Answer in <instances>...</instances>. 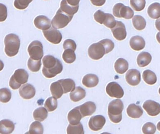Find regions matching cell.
Listing matches in <instances>:
<instances>
[{
  "label": "cell",
  "mask_w": 160,
  "mask_h": 134,
  "mask_svg": "<svg viewBox=\"0 0 160 134\" xmlns=\"http://www.w3.org/2000/svg\"><path fill=\"white\" fill-rule=\"evenodd\" d=\"M42 73L47 78H52L62 73L63 65L58 59L51 55H47L43 59Z\"/></svg>",
  "instance_id": "1"
},
{
  "label": "cell",
  "mask_w": 160,
  "mask_h": 134,
  "mask_svg": "<svg viewBox=\"0 0 160 134\" xmlns=\"http://www.w3.org/2000/svg\"><path fill=\"white\" fill-rule=\"evenodd\" d=\"M6 55L9 57H13L18 53L20 46V40L18 36L14 34L8 35L4 39Z\"/></svg>",
  "instance_id": "2"
},
{
  "label": "cell",
  "mask_w": 160,
  "mask_h": 134,
  "mask_svg": "<svg viewBox=\"0 0 160 134\" xmlns=\"http://www.w3.org/2000/svg\"><path fill=\"white\" fill-rule=\"evenodd\" d=\"M123 109L124 104L119 99L113 100L109 104L108 114L111 122L113 123H118L121 121Z\"/></svg>",
  "instance_id": "3"
},
{
  "label": "cell",
  "mask_w": 160,
  "mask_h": 134,
  "mask_svg": "<svg viewBox=\"0 0 160 134\" xmlns=\"http://www.w3.org/2000/svg\"><path fill=\"white\" fill-rule=\"evenodd\" d=\"M28 78L29 75L25 69H17L10 78L9 86L13 90H18L22 84H25L28 81Z\"/></svg>",
  "instance_id": "4"
},
{
  "label": "cell",
  "mask_w": 160,
  "mask_h": 134,
  "mask_svg": "<svg viewBox=\"0 0 160 134\" xmlns=\"http://www.w3.org/2000/svg\"><path fill=\"white\" fill-rule=\"evenodd\" d=\"M73 16H70L64 13L59 9L51 21L52 27L55 29H63L66 27L71 21Z\"/></svg>",
  "instance_id": "5"
},
{
  "label": "cell",
  "mask_w": 160,
  "mask_h": 134,
  "mask_svg": "<svg viewBox=\"0 0 160 134\" xmlns=\"http://www.w3.org/2000/svg\"><path fill=\"white\" fill-rule=\"evenodd\" d=\"M113 14L116 17L130 19L133 16L134 12L129 7L126 6L121 3H118L114 6Z\"/></svg>",
  "instance_id": "6"
},
{
  "label": "cell",
  "mask_w": 160,
  "mask_h": 134,
  "mask_svg": "<svg viewBox=\"0 0 160 134\" xmlns=\"http://www.w3.org/2000/svg\"><path fill=\"white\" fill-rule=\"evenodd\" d=\"M28 52L32 59L36 61L41 60L44 56L42 43L38 41H33L28 46Z\"/></svg>",
  "instance_id": "7"
},
{
  "label": "cell",
  "mask_w": 160,
  "mask_h": 134,
  "mask_svg": "<svg viewBox=\"0 0 160 134\" xmlns=\"http://www.w3.org/2000/svg\"><path fill=\"white\" fill-rule=\"evenodd\" d=\"M88 54L90 58L94 60H98L105 55V48L100 42L92 44L88 48Z\"/></svg>",
  "instance_id": "8"
},
{
  "label": "cell",
  "mask_w": 160,
  "mask_h": 134,
  "mask_svg": "<svg viewBox=\"0 0 160 134\" xmlns=\"http://www.w3.org/2000/svg\"><path fill=\"white\" fill-rule=\"evenodd\" d=\"M43 34L48 42L54 44H58L62 42V35L60 31L55 28H51L43 30Z\"/></svg>",
  "instance_id": "9"
},
{
  "label": "cell",
  "mask_w": 160,
  "mask_h": 134,
  "mask_svg": "<svg viewBox=\"0 0 160 134\" xmlns=\"http://www.w3.org/2000/svg\"><path fill=\"white\" fill-rule=\"evenodd\" d=\"M106 92L110 97L112 98L120 99L124 96V92L122 87L114 81L108 83L106 86Z\"/></svg>",
  "instance_id": "10"
},
{
  "label": "cell",
  "mask_w": 160,
  "mask_h": 134,
  "mask_svg": "<svg viewBox=\"0 0 160 134\" xmlns=\"http://www.w3.org/2000/svg\"><path fill=\"white\" fill-rule=\"evenodd\" d=\"M106 122L105 118L102 115H97L91 117L88 122V127L91 131H100Z\"/></svg>",
  "instance_id": "11"
},
{
  "label": "cell",
  "mask_w": 160,
  "mask_h": 134,
  "mask_svg": "<svg viewBox=\"0 0 160 134\" xmlns=\"http://www.w3.org/2000/svg\"><path fill=\"white\" fill-rule=\"evenodd\" d=\"M113 35L116 40L121 41L127 37V33L125 24L120 21H116L115 26L112 29Z\"/></svg>",
  "instance_id": "12"
},
{
  "label": "cell",
  "mask_w": 160,
  "mask_h": 134,
  "mask_svg": "<svg viewBox=\"0 0 160 134\" xmlns=\"http://www.w3.org/2000/svg\"><path fill=\"white\" fill-rule=\"evenodd\" d=\"M143 108L149 116L155 117L160 113V104L152 100H147L144 103Z\"/></svg>",
  "instance_id": "13"
},
{
  "label": "cell",
  "mask_w": 160,
  "mask_h": 134,
  "mask_svg": "<svg viewBox=\"0 0 160 134\" xmlns=\"http://www.w3.org/2000/svg\"><path fill=\"white\" fill-rule=\"evenodd\" d=\"M126 79L127 82L131 86H137L141 82V73L137 69H130L126 74Z\"/></svg>",
  "instance_id": "14"
},
{
  "label": "cell",
  "mask_w": 160,
  "mask_h": 134,
  "mask_svg": "<svg viewBox=\"0 0 160 134\" xmlns=\"http://www.w3.org/2000/svg\"><path fill=\"white\" fill-rule=\"evenodd\" d=\"M20 95L23 99L30 100L34 97L36 90L32 84L26 83L22 85L19 90Z\"/></svg>",
  "instance_id": "15"
},
{
  "label": "cell",
  "mask_w": 160,
  "mask_h": 134,
  "mask_svg": "<svg viewBox=\"0 0 160 134\" xmlns=\"http://www.w3.org/2000/svg\"><path fill=\"white\" fill-rule=\"evenodd\" d=\"M78 108L82 118L93 115L97 109L96 105L92 102H86Z\"/></svg>",
  "instance_id": "16"
},
{
  "label": "cell",
  "mask_w": 160,
  "mask_h": 134,
  "mask_svg": "<svg viewBox=\"0 0 160 134\" xmlns=\"http://www.w3.org/2000/svg\"><path fill=\"white\" fill-rule=\"evenodd\" d=\"M34 24L37 29L45 30L51 27V20L46 16H39L35 18Z\"/></svg>",
  "instance_id": "17"
},
{
  "label": "cell",
  "mask_w": 160,
  "mask_h": 134,
  "mask_svg": "<svg viewBox=\"0 0 160 134\" xmlns=\"http://www.w3.org/2000/svg\"><path fill=\"white\" fill-rule=\"evenodd\" d=\"M130 46L133 50L140 51L142 50L145 47L146 43L144 39L141 36L136 35L131 38Z\"/></svg>",
  "instance_id": "18"
},
{
  "label": "cell",
  "mask_w": 160,
  "mask_h": 134,
  "mask_svg": "<svg viewBox=\"0 0 160 134\" xmlns=\"http://www.w3.org/2000/svg\"><path fill=\"white\" fill-rule=\"evenodd\" d=\"M127 112L130 118L136 119L139 118L142 116L143 110L140 106L132 104L128 106Z\"/></svg>",
  "instance_id": "19"
},
{
  "label": "cell",
  "mask_w": 160,
  "mask_h": 134,
  "mask_svg": "<svg viewBox=\"0 0 160 134\" xmlns=\"http://www.w3.org/2000/svg\"><path fill=\"white\" fill-rule=\"evenodd\" d=\"M99 82V78L97 75L88 74L83 78L82 83L87 88H91L96 87Z\"/></svg>",
  "instance_id": "20"
},
{
  "label": "cell",
  "mask_w": 160,
  "mask_h": 134,
  "mask_svg": "<svg viewBox=\"0 0 160 134\" xmlns=\"http://www.w3.org/2000/svg\"><path fill=\"white\" fill-rule=\"evenodd\" d=\"M82 117L81 115L78 106L75 108L68 113V119L71 125H77L80 123Z\"/></svg>",
  "instance_id": "21"
},
{
  "label": "cell",
  "mask_w": 160,
  "mask_h": 134,
  "mask_svg": "<svg viewBox=\"0 0 160 134\" xmlns=\"http://www.w3.org/2000/svg\"><path fill=\"white\" fill-rule=\"evenodd\" d=\"M15 127L13 122L8 119L2 120L0 121V134L12 133L15 130Z\"/></svg>",
  "instance_id": "22"
},
{
  "label": "cell",
  "mask_w": 160,
  "mask_h": 134,
  "mask_svg": "<svg viewBox=\"0 0 160 134\" xmlns=\"http://www.w3.org/2000/svg\"><path fill=\"white\" fill-rule=\"evenodd\" d=\"M85 90L81 87H77L70 94V98L74 102H78L82 100L86 96Z\"/></svg>",
  "instance_id": "23"
},
{
  "label": "cell",
  "mask_w": 160,
  "mask_h": 134,
  "mask_svg": "<svg viewBox=\"0 0 160 134\" xmlns=\"http://www.w3.org/2000/svg\"><path fill=\"white\" fill-rule=\"evenodd\" d=\"M152 61V56L148 52H142L138 55L137 62L140 67H145L148 66Z\"/></svg>",
  "instance_id": "24"
},
{
  "label": "cell",
  "mask_w": 160,
  "mask_h": 134,
  "mask_svg": "<svg viewBox=\"0 0 160 134\" xmlns=\"http://www.w3.org/2000/svg\"><path fill=\"white\" fill-rule=\"evenodd\" d=\"M79 5L77 6H72L68 3L66 0H62L61 3L60 9L64 13L70 16H74V15L78 11Z\"/></svg>",
  "instance_id": "25"
},
{
  "label": "cell",
  "mask_w": 160,
  "mask_h": 134,
  "mask_svg": "<svg viewBox=\"0 0 160 134\" xmlns=\"http://www.w3.org/2000/svg\"><path fill=\"white\" fill-rule=\"evenodd\" d=\"M129 64L127 60L120 58L116 61L114 68L116 72L119 74H123L128 69Z\"/></svg>",
  "instance_id": "26"
},
{
  "label": "cell",
  "mask_w": 160,
  "mask_h": 134,
  "mask_svg": "<svg viewBox=\"0 0 160 134\" xmlns=\"http://www.w3.org/2000/svg\"><path fill=\"white\" fill-rule=\"evenodd\" d=\"M50 91L52 95L56 99H59L64 94L63 89L59 81L52 83L50 86Z\"/></svg>",
  "instance_id": "27"
},
{
  "label": "cell",
  "mask_w": 160,
  "mask_h": 134,
  "mask_svg": "<svg viewBox=\"0 0 160 134\" xmlns=\"http://www.w3.org/2000/svg\"><path fill=\"white\" fill-rule=\"evenodd\" d=\"M58 81L61 83L62 87L64 94H67L69 92L72 91L76 88L75 81L71 79L60 80Z\"/></svg>",
  "instance_id": "28"
},
{
  "label": "cell",
  "mask_w": 160,
  "mask_h": 134,
  "mask_svg": "<svg viewBox=\"0 0 160 134\" xmlns=\"http://www.w3.org/2000/svg\"><path fill=\"white\" fill-rule=\"evenodd\" d=\"M148 14L151 18L156 19L160 17V3L155 2L149 6Z\"/></svg>",
  "instance_id": "29"
},
{
  "label": "cell",
  "mask_w": 160,
  "mask_h": 134,
  "mask_svg": "<svg viewBox=\"0 0 160 134\" xmlns=\"http://www.w3.org/2000/svg\"><path fill=\"white\" fill-rule=\"evenodd\" d=\"M142 77L146 83L148 85H154L157 82V76L156 74L151 70L147 69L143 73Z\"/></svg>",
  "instance_id": "30"
},
{
  "label": "cell",
  "mask_w": 160,
  "mask_h": 134,
  "mask_svg": "<svg viewBox=\"0 0 160 134\" xmlns=\"http://www.w3.org/2000/svg\"><path fill=\"white\" fill-rule=\"evenodd\" d=\"M34 119L39 122H43L48 117V110L44 107H40L37 109L33 113Z\"/></svg>",
  "instance_id": "31"
},
{
  "label": "cell",
  "mask_w": 160,
  "mask_h": 134,
  "mask_svg": "<svg viewBox=\"0 0 160 134\" xmlns=\"http://www.w3.org/2000/svg\"><path fill=\"white\" fill-rule=\"evenodd\" d=\"M132 24L136 30H142L145 28L146 26V21L142 16L136 15L132 19Z\"/></svg>",
  "instance_id": "32"
},
{
  "label": "cell",
  "mask_w": 160,
  "mask_h": 134,
  "mask_svg": "<svg viewBox=\"0 0 160 134\" xmlns=\"http://www.w3.org/2000/svg\"><path fill=\"white\" fill-rule=\"evenodd\" d=\"M62 58L64 61L68 64L73 63L76 60V55L75 51L71 49H65L63 53Z\"/></svg>",
  "instance_id": "33"
},
{
  "label": "cell",
  "mask_w": 160,
  "mask_h": 134,
  "mask_svg": "<svg viewBox=\"0 0 160 134\" xmlns=\"http://www.w3.org/2000/svg\"><path fill=\"white\" fill-rule=\"evenodd\" d=\"M67 133L68 134H84L83 127L82 124L80 122L77 125L69 124L67 128Z\"/></svg>",
  "instance_id": "34"
},
{
  "label": "cell",
  "mask_w": 160,
  "mask_h": 134,
  "mask_svg": "<svg viewBox=\"0 0 160 134\" xmlns=\"http://www.w3.org/2000/svg\"><path fill=\"white\" fill-rule=\"evenodd\" d=\"M45 107L49 112H52L56 110L58 107L57 99L54 97H50L47 99L45 102Z\"/></svg>",
  "instance_id": "35"
},
{
  "label": "cell",
  "mask_w": 160,
  "mask_h": 134,
  "mask_svg": "<svg viewBox=\"0 0 160 134\" xmlns=\"http://www.w3.org/2000/svg\"><path fill=\"white\" fill-rule=\"evenodd\" d=\"M43 132L44 128L39 122H34L30 125L29 133L42 134Z\"/></svg>",
  "instance_id": "36"
},
{
  "label": "cell",
  "mask_w": 160,
  "mask_h": 134,
  "mask_svg": "<svg viewBox=\"0 0 160 134\" xmlns=\"http://www.w3.org/2000/svg\"><path fill=\"white\" fill-rule=\"evenodd\" d=\"M41 60H34L30 58L28 60V68L32 72H37L40 70L41 68Z\"/></svg>",
  "instance_id": "37"
},
{
  "label": "cell",
  "mask_w": 160,
  "mask_h": 134,
  "mask_svg": "<svg viewBox=\"0 0 160 134\" xmlns=\"http://www.w3.org/2000/svg\"><path fill=\"white\" fill-rule=\"evenodd\" d=\"M11 92L9 89L2 88L0 89V102L7 103L11 98Z\"/></svg>",
  "instance_id": "38"
},
{
  "label": "cell",
  "mask_w": 160,
  "mask_h": 134,
  "mask_svg": "<svg viewBox=\"0 0 160 134\" xmlns=\"http://www.w3.org/2000/svg\"><path fill=\"white\" fill-rule=\"evenodd\" d=\"M130 5L136 11H141L144 9L146 0H130Z\"/></svg>",
  "instance_id": "39"
},
{
  "label": "cell",
  "mask_w": 160,
  "mask_h": 134,
  "mask_svg": "<svg viewBox=\"0 0 160 134\" xmlns=\"http://www.w3.org/2000/svg\"><path fill=\"white\" fill-rule=\"evenodd\" d=\"M116 21L112 14L106 13V17L103 24L107 28L112 29L115 26Z\"/></svg>",
  "instance_id": "40"
},
{
  "label": "cell",
  "mask_w": 160,
  "mask_h": 134,
  "mask_svg": "<svg viewBox=\"0 0 160 134\" xmlns=\"http://www.w3.org/2000/svg\"><path fill=\"white\" fill-rule=\"evenodd\" d=\"M33 0H15L14 5L16 8L19 10H24L26 9L29 4Z\"/></svg>",
  "instance_id": "41"
},
{
  "label": "cell",
  "mask_w": 160,
  "mask_h": 134,
  "mask_svg": "<svg viewBox=\"0 0 160 134\" xmlns=\"http://www.w3.org/2000/svg\"><path fill=\"white\" fill-rule=\"evenodd\" d=\"M157 128L155 124L152 122L146 123L143 126L142 131L144 134H153L156 132Z\"/></svg>",
  "instance_id": "42"
},
{
  "label": "cell",
  "mask_w": 160,
  "mask_h": 134,
  "mask_svg": "<svg viewBox=\"0 0 160 134\" xmlns=\"http://www.w3.org/2000/svg\"><path fill=\"white\" fill-rule=\"evenodd\" d=\"M99 42L103 45L104 48H105V54H108L114 48V44L112 40H110V39H103V40L100 41Z\"/></svg>",
  "instance_id": "43"
},
{
  "label": "cell",
  "mask_w": 160,
  "mask_h": 134,
  "mask_svg": "<svg viewBox=\"0 0 160 134\" xmlns=\"http://www.w3.org/2000/svg\"><path fill=\"white\" fill-rule=\"evenodd\" d=\"M106 17V13L101 10H98L94 14V17L95 20L100 24H103Z\"/></svg>",
  "instance_id": "44"
},
{
  "label": "cell",
  "mask_w": 160,
  "mask_h": 134,
  "mask_svg": "<svg viewBox=\"0 0 160 134\" xmlns=\"http://www.w3.org/2000/svg\"><path fill=\"white\" fill-rule=\"evenodd\" d=\"M63 47L64 49H71L75 51L77 49V46L76 42L74 40L68 39L64 41Z\"/></svg>",
  "instance_id": "45"
},
{
  "label": "cell",
  "mask_w": 160,
  "mask_h": 134,
  "mask_svg": "<svg viewBox=\"0 0 160 134\" xmlns=\"http://www.w3.org/2000/svg\"><path fill=\"white\" fill-rule=\"evenodd\" d=\"M7 8L3 4L0 3V22L4 21L7 18Z\"/></svg>",
  "instance_id": "46"
},
{
  "label": "cell",
  "mask_w": 160,
  "mask_h": 134,
  "mask_svg": "<svg viewBox=\"0 0 160 134\" xmlns=\"http://www.w3.org/2000/svg\"><path fill=\"white\" fill-rule=\"evenodd\" d=\"M90 1L94 5L100 7L105 3L106 0H90Z\"/></svg>",
  "instance_id": "47"
},
{
  "label": "cell",
  "mask_w": 160,
  "mask_h": 134,
  "mask_svg": "<svg viewBox=\"0 0 160 134\" xmlns=\"http://www.w3.org/2000/svg\"><path fill=\"white\" fill-rule=\"evenodd\" d=\"M68 4L72 6H77L79 5L80 0H66Z\"/></svg>",
  "instance_id": "48"
},
{
  "label": "cell",
  "mask_w": 160,
  "mask_h": 134,
  "mask_svg": "<svg viewBox=\"0 0 160 134\" xmlns=\"http://www.w3.org/2000/svg\"><path fill=\"white\" fill-rule=\"evenodd\" d=\"M155 25H156V28H157V30H158L160 31V18L158 19V20H156Z\"/></svg>",
  "instance_id": "49"
},
{
  "label": "cell",
  "mask_w": 160,
  "mask_h": 134,
  "mask_svg": "<svg viewBox=\"0 0 160 134\" xmlns=\"http://www.w3.org/2000/svg\"><path fill=\"white\" fill-rule=\"evenodd\" d=\"M4 68V63L2 61L0 60V71H2Z\"/></svg>",
  "instance_id": "50"
},
{
  "label": "cell",
  "mask_w": 160,
  "mask_h": 134,
  "mask_svg": "<svg viewBox=\"0 0 160 134\" xmlns=\"http://www.w3.org/2000/svg\"><path fill=\"white\" fill-rule=\"evenodd\" d=\"M157 39L158 42L160 44V32L158 33L157 35Z\"/></svg>",
  "instance_id": "51"
},
{
  "label": "cell",
  "mask_w": 160,
  "mask_h": 134,
  "mask_svg": "<svg viewBox=\"0 0 160 134\" xmlns=\"http://www.w3.org/2000/svg\"><path fill=\"white\" fill-rule=\"evenodd\" d=\"M157 128H158V130L160 132V122L158 123V125H157Z\"/></svg>",
  "instance_id": "52"
},
{
  "label": "cell",
  "mask_w": 160,
  "mask_h": 134,
  "mask_svg": "<svg viewBox=\"0 0 160 134\" xmlns=\"http://www.w3.org/2000/svg\"><path fill=\"white\" fill-rule=\"evenodd\" d=\"M159 93L160 95V88H159Z\"/></svg>",
  "instance_id": "53"
}]
</instances>
